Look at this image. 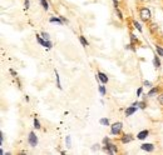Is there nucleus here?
<instances>
[{"instance_id":"obj_25","label":"nucleus","mask_w":163,"mask_h":155,"mask_svg":"<svg viewBox=\"0 0 163 155\" xmlns=\"http://www.w3.org/2000/svg\"><path fill=\"white\" fill-rule=\"evenodd\" d=\"M45 48H48V49L52 48V43H50L49 40H47V41H45Z\"/></svg>"},{"instance_id":"obj_35","label":"nucleus","mask_w":163,"mask_h":155,"mask_svg":"<svg viewBox=\"0 0 163 155\" xmlns=\"http://www.w3.org/2000/svg\"><path fill=\"white\" fill-rule=\"evenodd\" d=\"M10 73H12L14 76H16V74H15V71H14V70H10Z\"/></svg>"},{"instance_id":"obj_9","label":"nucleus","mask_w":163,"mask_h":155,"mask_svg":"<svg viewBox=\"0 0 163 155\" xmlns=\"http://www.w3.org/2000/svg\"><path fill=\"white\" fill-rule=\"evenodd\" d=\"M132 140H133V136L130 135V134H124L123 136H122V143L126 144V143H130Z\"/></svg>"},{"instance_id":"obj_7","label":"nucleus","mask_w":163,"mask_h":155,"mask_svg":"<svg viewBox=\"0 0 163 155\" xmlns=\"http://www.w3.org/2000/svg\"><path fill=\"white\" fill-rule=\"evenodd\" d=\"M137 108H138V106H134V105L127 108V109H126V116H130L132 114H134V113L137 111Z\"/></svg>"},{"instance_id":"obj_4","label":"nucleus","mask_w":163,"mask_h":155,"mask_svg":"<svg viewBox=\"0 0 163 155\" xmlns=\"http://www.w3.org/2000/svg\"><path fill=\"white\" fill-rule=\"evenodd\" d=\"M28 141H29V144H30V145H32L33 148L36 147V144H38V138H36V135H35V134H34L33 131H30V133H29Z\"/></svg>"},{"instance_id":"obj_10","label":"nucleus","mask_w":163,"mask_h":155,"mask_svg":"<svg viewBox=\"0 0 163 155\" xmlns=\"http://www.w3.org/2000/svg\"><path fill=\"white\" fill-rule=\"evenodd\" d=\"M158 91H159V88H157V86H156V88H152V89L148 91V94H147V95H148V96H153L154 94H157Z\"/></svg>"},{"instance_id":"obj_28","label":"nucleus","mask_w":163,"mask_h":155,"mask_svg":"<svg viewBox=\"0 0 163 155\" xmlns=\"http://www.w3.org/2000/svg\"><path fill=\"white\" fill-rule=\"evenodd\" d=\"M144 86H152V84H151V81H144Z\"/></svg>"},{"instance_id":"obj_26","label":"nucleus","mask_w":163,"mask_h":155,"mask_svg":"<svg viewBox=\"0 0 163 155\" xmlns=\"http://www.w3.org/2000/svg\"><path fill=\"white\" fill-rule=\"evenodd\" d=\"M130 40H132V43H136V41H137V38H136V35L130 34Z\"/></svg>"},{"instance_id":"obj_5","label":"nucleus","mask_w":163,"mask_h":155,"mask_svg":"<svg viewBox=\"0 0 163 155\" xmlns=\"http://www.w3.org/2000/svg\"><path fill=\"white\" fill-rule=\"evenodd\" d=\"M97 80H100L102 83H103V84H107V83H108V76H107L104 73H102V71H98Z\"/></svg>"},{"instance_id":"obj_32","label":"nucleus","mask_w":163,"mask_h":155,"mask_svg":"<svg viewBox=\"0 0 163 155\" xmlns=\"http://www.w3.org/2000/svg\"><path fill=\"white\" fill-rule=\"evenodd\" d=\"M140 93H142V88H139V89H138V91H137V96H139V95H140Z\"/></svg>"},{"instance_id":"obj_8","label":"nucleus","mask_w":163,"mask_h":155,"mask_svg":"<svg viewBox=\"0 0 163 155\" xmlns=\"http://www.w3.org/2000/svg\"><path fill=\"white\" fill-rule=\"evenodd\" d=\"M140 148H142V150H146V151H153L154 145L153 144H142Z\"/></svg>"},{"instance_id":"obj_2","label":"nucleus","mask_w":163,"mask_h":155,"mask_svg":"<svg viewBox=\"0 0 163 155\" xmlns=\"http://www.w3.org/2000/svg\"><path fill=\"white\" fill-rule=\"evenodd\" d=\"M122 128H123V124H122L120 121H117V123H114V124H112L110 133L113 134V135H119L120 131H122Z\"/></svg>"},{"instance_id":"obj_33","label":"nucleus","mask_w":163,"mask_h":155,"mask_svg":"<svg viewBox=\"0 0 163 155\" xmlns=\"http://www.w3.org/2000/svg\"><path fill=\"white\" fill-rule=\"evenodd\" d=\"M98 147H99V145L97 144V145H93V148H92V149H93V150H95V149H97V150H98Z\"/></svg>"},{"instance_id":"obj_23","label":"nucleus","mask_w":163,"mask_h":155,"mask_svg":"<svg viewBox=\"0 0 163 155\" xmlns=\"http://www.w3.org/2000/svg\"><path fill=\"white\" fill-rule=\"evenodd\" d=\"M65 143H67V147H68V148L72 147V144H70V136H67V138H65Z\"/></svg>"},{"instance_id":"obj_20","label":"nucleus","mask_w":163,"mask_h":155,"mask_svg":"<svg viewBox=\"0 0 163 155\" xmlns=\"http://www.w3.org/2000/svg\"><path fill=\"white\" fill-rule=\"evenodd\" d=\"M34 128H36V129H40V128H42V126H40V123H39L38 119H34Z\"/></svg>"},{"instance_id":"obj_30","label":"nucleus","mask_w":163,"mask_h":155,"mask_svg":"<svg viewBox=\"0 0 163 155\" xmlns=\"http://www.w3.org/2000/svg\"><path fill=\"white\" fill-rule=\"evenodd\" d=\"M109 141H110L109 138H104V139H103V143H104V144H107V143H109Z\"/></svg>"},{"instance_id":"obj_19","label":"nucleus","mask_w":163,"mask_h":155,"mask_svg":"<svg viewBox=\"0 0 163 155\" xmlns=\"http://www.w3.org/2000/svg\"><path fill=\"white\" fill-rule=\"evenodd\" d=\"M100 124H102V125H109V120L108 119H106V118H103V119H100Z\"/></svg>"},{"instance_id":"obj_17","label":"nucleus","mask_w":163,"mask_h":155,"mask_svg":"<svg viewBox=\"0 0 163 155\" xmlns=\"http://www.w3.org/2000/svg\"><path fill=\"white\" fill-rule=\"evenodd\" d=\"M156 51H157L158 56H163V49L161 46H156Z\"/></svg>"},{"instance_id":"obj_29","label":"nucleus","mask_w":163,"mask_h":155,"mask_svg":"<svg viewBox=\"0 0 163 155\" xmlns=\"http://www.w3.org/2000/svg\"><path fill=\"white\" fill-rule=\"evenodd\" d=\"M24 5H25V8H26V9L29 8V0H24Z\"/></svg>"},{"instance_id":"obj_21","label":"nucleus","mask_w":163,"mask_h":155,"mask_svg":"<svg viewBox=\"0 0 163 155\" xmlns=\"http://www.w3.org/2000/svg\"><path fill=\"white\" fill-rule=\"evenodd\" d=\"M116 13H117V15H118V18H119L120 20H123V15H122V13H120V10H119L118 8H116Z\"/></svg>"},{"instance_id":"obj_27","label":"nucleus","mask_w":163,"mask_h":155,"mask_svg":"<svg viewBox=\"0 0 163 155\" xmlns=\"http://www.w3.org/2000/svg\"><path fill=\"white\" fill-rule=\"evenodd\" d=\"M42 35H43V38H44L45 40H49V34H48V33H43Z\"/></svg>"},{"instance_id":"obj_6","label":"nucleus","mask_w":163,"mask_h":155,"mask_svg":"<svg viewBox=\"0 0 163 155\" xmlns=\"http://www.w3.org/2000/svg\"><path fill=\"white\" fill-rule=\"evenodd\" d=\"M148 135H149V131H148V130H142V131H139V133L137 134V138H138L139 140H143V139H146Z\"/></svg>"},{"instance_id":"obj_24","label":"nucleus","mask_w":163,"mask_h":155,"mask_svg":"<svg viewBox=\"0 0 163 155\" xmlns=\"http://www.w3.org/2000/svg\"><path fill=\"white\" fill-rule=\"evenodd\" d=\"M158 103L163 106V94H161V95H158Z\"/></svg>"},{"instance_id":"obj_3","label":"nucleus","mask_w":163,"mask_h":155,"mask_svg":"<svg viewBox=\"0 0 163 155\" xmlns=\"http://www.w3.org/2000/svg\"><path fill=\"white\" fill-rule=\"evenodd\" d=\"M103 150L106 153H109V154H117L118 153V148L114 145V144H110V143L106 144V147H103Z\"/></svg>"},{"instance_id":"obj_1","label":"nucleus","mask_w":163,"mask_h":155,"mask_svg":"<svg viewBox=\"0 0 163 155\" xmlns=\"http://www.w3.org/2000/svg\"><path fill=\"white\" fill-rule=\"evenodd\" d=\"M139 16L143 22H148V20L152 18V14H151V10L148 8H142L140 12H139Z\"/></svg>"},{"instance_id":"obj_11","label":"nucleus","mask_w":163,"mask_h":155,"mask_svg":"<svg viewBox=\"0 0 163 155\" xmlns=\"http://www.w3.org/2000/svg\"><path fill=\"white\" fill-rule=\"evenodd\" d=\"M153 64H154L156 68H159V66H161V60H159V58H158L157 55H156L154 59H153Z\"/></svg>"},{"instance_id":"obj_22","label":"nucleus","mask_w":163,"mask_h":155,"mask_svg":"<svg viewBox=\"0 0 163 155\" xmlns=\"http://www.w3.org/2000/svg\"><path fill=\"white\" fill-rule=\"evenodd\" d=\"M133 25H134V28H137V29L139 30V32H142V26H140V24H139V23H137L136 20L133 22Z\"/></svg>"},{"instance_id":"obj_14","label":"nucleus","mask_w":163,"mask_h":155,"mask_svg":"<svg viewBox=\"0 0 163 155\" xmlns=\"http://www.w3.org/2000/svg\"><path fill=\"white\" fill-rule=\"evenodd\" d=\"M99 93L102 95H106L107 94V90H106V86L104 85H99Z\"/></svg>"},{"instance_id":"obj_18","label":"nucleus","mask_w":163,"mask_h":155,"mask_svg":"<svg viewBox=\"0 0 163 155\" xmlns=\"http://www.w3.org/2000/svg\"><path fill=\"white\" fill-rule=\"evenodd\" d=\"M40 3H42L43 8H44L45 10H48V9H49V4H48V2H47V0H40Z\"/></svg>"},{"instance_id":"obj_13","label":"nucleus","mask_w":163,"mask_h":155,"mask_svg":"<svg viewBox=\"0 0 163 155\" xmlns=\"http://www.w3.org/2000/svg\"><path fill=\"white\" fill-rule=\"evenodd\" d=\"M79 40H80V43H82V45H83V46H88V41L85 40L84 36H79Z\"/></svg>"},{"instance_id":"obj_15","label":"nucleus","mask_w":163,"mask_h":155,"mask_svg":"<svg viewBox=\"0 0 163 155\" xmlns=\"http://www.w3.org/2000/svg\"><path fill=\"white\" fill-rule=\"evenodd\" d=\"M36 41H38V43H39V44H42L43 46H45V41H47V40H43V39H42V36H39V35H36Z\"/></svg>"},{"instance_id":"obj_16","label":"nucleus","mask_w":163,"mask_h":155,"mask_svg":"<svg viewBox=\"0 0 163 155\" xmlns=\"http://www.w3.org/2000/svg\"><path fill=\"white\" fill-rule=\"evenodd\" d=\"M55 79H57V86L59 89H62V85H60V80H59V74H58L57 70H55Z\"/></svg>"},{"instance_id":"obj_34","label":"nucleus","mask_w":163,"mask_h":155,"mask_svg":"<svg viewBox=\"0 0 163 155\" xmlns=\"http://www.w3.org/2000/svg\"><path fill=\"white\" fill-rule=\"evenodd\" d=\"M4 143V133H2V144Z\"/></svg>"},{"instance_id":"obj_31","label":"nucleus","mask_w":163,"mask_h":155,"mask_svg":"<svg viewBox=\"0 0 163 155\" xmlns=\"http://www.w3.org/2000/svg\"><path fill=\"white\" fill-rule=\"evenodd\" d=\"M113 4H114V8H118V0H113Z\"/></svg>"},{"instance_id":"obj_12","label":"nucleus","mask_w":163,"mask_h":155,"mask_svg":"<svg viewBox=\"0 0 163 155\" xmlns=\"http://www.w3.org/2000/svg\"><path fill=\"white\" fill-rule=\"evenodd\" d=\"M50 23H58V24H63V20L59 18H50Z\"/></svg>"}]
</instances>
